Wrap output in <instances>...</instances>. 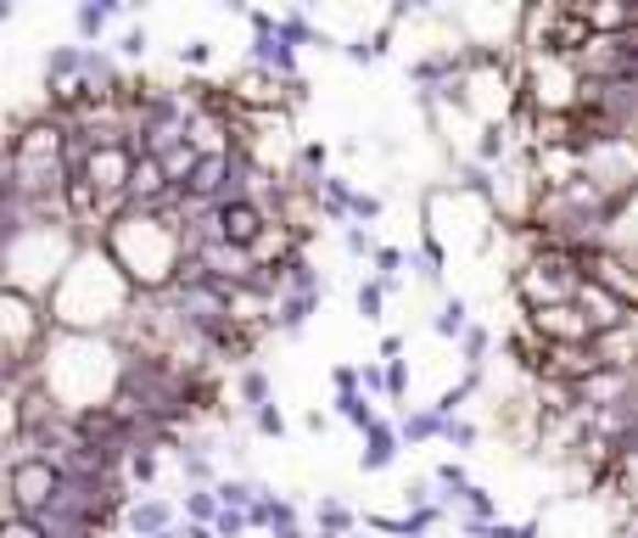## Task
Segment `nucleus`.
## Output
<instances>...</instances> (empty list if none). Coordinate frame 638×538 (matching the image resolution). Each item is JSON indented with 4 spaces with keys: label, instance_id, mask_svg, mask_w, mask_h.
<instances>
[{
    "label": "nucleus",
    "instance_id": "obj_1",
    "mask_svg": "<svg viewBox=\"0 0 638 538\" xmlns=\"http://www.w3.org/2000/svg\"><path fill=\"white\" fill-rule=\"evenodd\" d=\"M107 253H112V264L123 275L141 281L146 292L179 281V270H185V248H179V235H174V224L163 213H123L107 230Z\"/></svg>",
    "mask_w": 638,
    "mask_h": 538
},
{
    "label": "nucleus",
    "instance_id": "obj_2",
    "mask_svg": "<svg viewBox=\"0 0 638 538\" xmlns=\"http://www.w3.org/2000/svg\"><path fill=\"white\" fill-rule=\"evenodd\" d=\"M45 331H51V315H40L34 297L7 292V365H12L18 376H29V371H34Z\"/></svg>",
    "mask_w": 638,
    "mask_h": 538
}]
</instances>
